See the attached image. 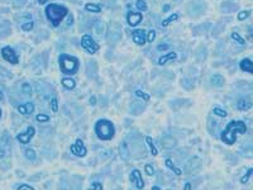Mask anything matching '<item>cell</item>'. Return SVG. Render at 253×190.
<instances>
[{
	"label": "cell",
	"instance_id": "obj_35",
	"mask_svg": "<svg viewBox=\"0 0 253 190\" xmlns=\"http://www.w3.org/2000/svg\"><path fill=\"white\" fill-rule=\"evenodd\" d=\"M248 15H249V11H248V10L240 11V13H238V20H244L246 18H248Z\"/></svg>",
	"mask_w": 253,
	"mask_h": 190
},
{
	"label": "cell",
	"instance_id": "obj_21",
	"mask_svg": "<svg viewBox=\"0 0 253 190\" xmlns=\"http://www.w3.org/2000/svg\"><path fill=\"white\" fill-rule=\"evenodd\" d=\"M9 152V146H8V142H3V145L0 146V159H3L8 155Z\"/></svg>",
	"mask_w": 253,
	"mask_h": 190
},
{
	"label": "cell",
	"instance_id": "obj_47",
	"mask_svg": "<svg viewBox=\"0 0 253 190\" xmlns=\"http://www.w3.org/2000/svg\"><path fill=\"white\" fill-rule=\"evenodd\" d=\"M0 118H2V109H0Z\"/></svg>",
	"mask_w": 253,
	"mask_h": 190
},
{
	"label": "cell",
	"instance_id": "obj_24",
	"mask_svg": "<svg viewBox=\"0 0 253 190\" xmlns=\"http://www.w3.org/2000/svg\"><path fill=\"white\" fill-rule=\"evenodd\" d=\"M24 155H26V157H27L28 160H31V161H34V160H35V152H34L33 148H27L26 152H24Z\"/></svg>",
	"mask_w": 253,
	"mask_h": 190
},
{
	"label": "cell",
	"instance_id": "obj_18",
	"mask_svg": "<svg viewBox=\"0 0 253 190\" xmlns=\"http://www.w3.org/2000/svg\"><path fill=\"white\" fill-rule=\"evenodd\" d=\"M61 82H62V85H63L66 89H70V90L75 89V86H76L75 80H74V79H70V77H65V79H62Z\"/></svg>",
	"mask_w": 253,
	"mask_h": 190
},
{
	"label": "cell",
	"instance_id": "obj_10",
	"mask_svg": "<svg viewBox=\"0 0 253 190\" xmlns=\"http://www.w3.org/2000/svg\"><path fill=\"white\" fill-rule=\"evenodd\" d=\"M132 37H133V41L139 44V46H143L144 43L147 42V33L144 29H136L132 32Z\"/></svg>",
	"mask_w": 253,
	"mask_h": 190
},
{
	"label": "cell",
	"instance_id": "obj_3",
	"mask_svg": "<svg viewBox=\"0 0 253 190\" xmlns=\"http://www.w3.org/2000/svg\"><path fill=\"white\" fill-rule=\"evenodd\" d=\"M95 133L101 141H110L115 134V127L110 121L99 119L95 124Z\"/></svg>",
	"mask_w": 253,
	"mask_h": 190
},
{
	"label": "cell",
	"instance_id": "obj_11",
	"mask_svg": "<svg viewBox=\"0 0 253 190\" xmlns=\"http://www.w3.org/2000/svg\"><path fill=\"white\" fill-rule=\"evenodd\" d=\"M129 179H130L132 183H133V184L136 185L137 189H142V188L144 186V183H143V179H142V175H141L139 170H137V169H134L133 171H132V174L129 175Z\"/></svg>",
	"mask_w": 253,
	"mask_h": 190
},
{
	"label": "cell",
	"instance_id": "obj_30",
	"mask_svg": "<svg viewBox=\"0 0 253 190\" xmlns=\"http://www.w3.org/2000/svg\"><path fill=\"white\" fill-rule=\"evenodd\" d=\"M252 172H253V169H249L247 172H246V175L240 179V183L242 184H246V183H248V180H249V177H251V175H252Z\"/></svg>",
	"mask_w": 253,
	"mask_h": 190
},
{
	"label": "cell",
	"instance_id": "obj_31",
	"mask_svg": "<svg viewBox=\"0 0 253 190\" xmlns=\"http://www.w3.org/2000/svg\"><path fill=\"white\" fill-rule=\"evenodd\" d=\"M22 90H23V93L26 95H32V86H31V84H23Z\"/></svg>",
	"mask_w": 253,
	"mask_h": 190
},
{
	"label": "cell",
	"instance_id": "obj_6",
	"mask_svg": "<svg viewBox=\"0 0 253 190\" xmlns=\"http://www.w3.org/2000/svg\"><path fill=\"white\" fill-rule=\"evenodd\" d=\"M201 169V159L192 157L185 165V174H195Z\"/></svg>",
	"mask_w": 253,
	"mask_h": 190
},
{
	"label": "cell",
	"instance_id": "obj_26",
	"mask_svg": "<svg viewBox=\"0 0 253 190\" xmlns=\"http://www.w3.org/2000/svg\"><path fill=\"white\" fill-rule=\"evenodd\" d=\"M146 141H147V143H148V146H149V148H151V151H152V155H153V156H157L158 152H157V150H156V147H154V145H153L152 138H151V137H147Z\"/></svg>",
	"mask_w": 253,
	"mask_h": 190
},
{
	"label": "cell",
	"instance_id": "obj_41",
	"mask_svg": "<svg viewBox=\"0 0 253 190\" xmlns=\"http://www.w3.org/2000/svg\"><path fill=\"white\" fill-rule=\"evenodd\" d=\"M22 189H28V190H32L33 188H32V186H29V185H20V186H18V190H22Z\"/></svg>",
	"mask_w": 253,
	"mask_h": 190
},
{
	"label": "cell",
	"instance_id": "obj_19",
	"mask_svg": "<svg viewBox=\"0 0 253 190\" xmlns=\"http://www.w3.org/2000/svg\"><path fill=\"white\" fill-rule=\"evenodd\" d=\"M211 84H213L214 86H218V88L223 86V85H224V77L220 76V75H214V76H211Z\"/></svg>",
	"mask_w": 253,
	"mask_h": 190
},
{
	"label": "cell",
	"instance_id": "obj_17",
	"mask_svg": "<svg viewBox=\"0 0 253 190\" xmlns=\"http://www.w3.org/2000/svg\"><path fill=\"white\" fill-rule=\"evenodd\" d=\"M238 109L239 110H248V109H251L252 108V103L251 101H248V100H246V99H240L239 101H238Z\"/></svg>",
	"mask_w": 253,
	"mask_h": 190
},
{
	"label": "cell",
	"instance_id": "obj_34",
	"mask_svg": "<svg viewBox=\"0 0 253 190\" xmlns=\"http://www.w3.org/2000/svg\"><path fill=\"white\" fill-rule=\"evenodd\" d=\"M136 95H137V97H139V98H143L146 101L149 100V95H148V94H144V93L141 91V90H137V91H136Z\"/></svg>",
	"mask_w": 253,
	"mask_h": 190
},
{
	"label": "cell",
	"instance_id": "obj_4",
	"mask_svg": "<svg viewBox=\"0 0 253 190\" xmlns=\"http://www.w3.org/2000/svg\"><path fill=\"white\" fill-rule=\"evenodd\" d=\"M79 60L75 56H70V55H61L59 56V68L61 72L65 75H74L79 70Z\"/></svg>",
	"mask_w": 253,
	"mask_h": 190
},
{
	"label": "cell",
	"instance_id": "obj_9",
	"mask_svg": "<svg viewBox=\"0 0 253 190\" xmlns=\"http://www.w3.org/2000/svg\"><path fill=\"white\" fill-rule=\"evenodd\" d=\"M34 133H35V129H34V127L29 126V127L27 128L26 132H24V133H20V134H18V136H17V139H18L19 142H22L23 145H27V143H29V142H31V139L33 138Z\"/></svg>",
	"mask_w": 253,
	"mask_h": 190
},
{
	"label": "cell",
	"instance_id": "obj_23",
	"mask_svg": "<svg viewBox=\"0 0 253 190\" xmlns=\"http://www.w3.org/2000/svg\"><path fill=\"white\" fill-rule=\"evenodd\" d=\"M177 19H178V14H172V15H170L167 19H165V20L162 22V27H167L171 22H175V20H177Z\"/></svg>",
	"mask_w": 253,
	"mask_h": 190
},
{
	"label": "cell",
	"instance_id": "obj_15",
	"mask_svg": "<svg viewBox=\"0 0 253 190\" xmlns=\"http://www.w3.org/2000/svg\"><path fill=\"white\" fill-rule=\"evenodd\" d=\"M177 57V55L175 52H168L167 55L165 56H161L158 58V65H165L167 61H171V60H175V58Z\"/></svg>",
	"mask_w": 253,
	"mask_h": 190
},
{
	"label": "cell",
	"instance_id": "obj_27",
	"mask_svg": "<svg viewBox=\"0 0 253 190\" xmlns=\"http://www.w3.org/2000/svg\"><path fill=\"white\" fill-rule=\"evenodd\" d=\"M136 6L138 10H142V11H146L147 10V4L144 0H137V3H136Z\"/></svg>",
	"mask_w": 253,
	"mask_h": 190
},
{
	"label": "cell",
	"instance_id": "obj_32",
	"mask_svg": "<svg viewBox=\"0 0 253 190\" xmlns=\"http://www.w3.org/2000/svg\"><path fill=\"white\" fill-rule=\"evenodd\" d=\"M154 38H156V31H154V29H151V31L148 32V34H147V42L152 43V42L154 41Z\"/></svg>",
	"mask_w": 253,
	"mask_h": 190
},
{
	"label": "cell",
	"instance_id": "obj_45",
	"mask_svg": "<svg viewBox=\"0 0 253 190\" xmlns=\"http://www.w3.org/2000/svg\"><path fill=\"white\" fill-rule=\"evenodd\" d=\"M185 189H191V185H190V184H186V186H185Z\"/></svg>",
	"mask_w": 253,
	"mask_h": 190
},
{
	"label": "cell",
	"instance_id": "obj_5",
	"mask_svg": "<svg viewBox=\"0 0 253 190\" xmlns=\"http://www.w3.org/2000/svg\"><path fill=\"white\" fill-rule=\"evenodd\" d=\"M81 46L85 48L89 53H95L96 51H99V44L96 43L91 35L89 34H84L81 38Z\"/></svg>",
	"mask_w": 253,
	"mask_h": 190
},
{
	"label": "cell",
	"instance_id": "obj_42",
	"mask_svg": "<svg viewBox=\"0 0 253 190\" xmlns=\"http://www.w3.org/2000/svg\"><path fill=\"white\" fill-rule=\"evenodd\" d=\"M91 188H92V189H103V185H101V184H98V183H95V184L91 185Z\"/></svg>",
	"mask_w": 253,
	"mask_h": 190
},
{
	"label": "cell",
	"instance_id": "obj_1",
	"mask_svg": "<svg viewBox=\"0 0 253 190\" xmlns=\"http://www.w3.org/2000/svg\"><path fill=\"white\" fill-rule=\"evenodd\" d=\"M247 132V126L242 121H232L226 124L222 133V141L226 145H233L237 141L238 134H244Z\"/></svg>",
	"mask_w": 253,
	"mask_h": 190
},
{
	"label": "cell",
	"instance_id": "obj_43",
	"mask_svg": "<svg viewBox=\"0 0 253 190\" xmlns=\"http://www.w3.org/2000/svg\"><path fill=\"white\" fill-rule=\"evenodd\" d=\"M90 104H92V105L96 104V99H95V97H91V98H90Z\"/></svg>",
	"mask_w": 253,
	"mask_h": 190
},
{
	"label": "cell",
	"instance_id": "obj_40",
	"mask_svg": "<svg viewBox=\"0 0 253 190\" xmlns=\"http://www.w3.org/2000/svg\"><path fill=\"white\" fill-rule=\"evenodd\" d=\"M18 110H19V113H20V114H27L26 106H24V105H19V106H18Z\"/></svg>",
	"mask_w": 253,
	"mask_h": 190
},
{
	"label": "cell",
	"instance_id": "obj_29",
	"mask_svg": "<svg viewBox=\"0 0 253 190\" xmlns=\"http://www.w3.org/2000/svg\"><path fill=\"white\" fill-rule=\"evenodd\" d=\"M50 104H51V109H52V112L57 113V112H58V100H57L56 98H52Z\"/></svg>",
	"mask_w": 253,
	"mask_h": 190
},
{
	"label": "cell",
	"instance_id": "obj_22",
	"mask_svg": "<svg viewBox=\"0 0 253 190\" xmlns=\"http://www.w3.org/2000/svg\"><path fill=\"white\" fill-rule=\"evenodd\" d=\"M85 9L88 11H92V13H99V11H101V8L99 5H96V4H86Z\"/></svg>",
	"mask_w": 253,
	"mask_h": 190
},
{
	"label": "cell",
	"instance_id": "obj_39",
	"mask_svg": "<svg viewBox=\"0 0 253 190\" xmlns=\"http://www.w3.org/2000/svg\"><path fill=\"white\" fill-rule=\"evenodd\" d=\"M144 170H146V172H147L148 175H153V174H154V170H153V167H152L151 165H146Z\"/></svg>",
	"mask_w": 253,
	"mask_h": 190
},
{
	"label": "cell",
	"instance_id": "obj_44",
	"mask_svg": "<svg viewBox=\"0 0 253 190\" xmlns=\"http://www.w3.org/2000/svg\"><path fill=\"white\" fill-rule=\"evenodd\" d=\"M38 3L42 5V4H44V3H47V0H38Z\"/></svg>",
	"mask_w": 253,
	"mask_h": 190
},
{
	"label": "cell",
	"instance_id": "obj_37",
	"mask_svg": "<svg viewBox=\"0 0 253 190\" xmlns=\"http://www.w3.org/2000/svg\"><path fill=\"white\" fill-rule=\"evenodd\" d=\"M33 28V22L31 20V22H28V23H26V24H23L22 26V29L23 31H26V32H28V31H31Z\"/></svg>",
	"mask_w": 253,
	"mask_h": 190
},
{
	"label": "cell",
	"instance_id": "obj_33",
	"mask_svg": "<svg viewBox=\"0 0 253 190\" xmlns=\"http://www.w3.org/2000/svg\"><path fill=\"white\" fill-rule=\"evenodd\" d=\"M35 119H37L38 122L44 123V122H48V121H50V117L46 115V114H38L37 117H35Z\"/></svg>",
	"mask_w": 253,
	"mask_h": 190
},
{
	"label": "cell",
	"instance_id": "obj_38",
	"mask_svg": "<svg viewBox=\"0 0 253 190\" xmlns=\"http://www.w3.org/2000/svg\"><path fill=\"white\" fill-rule=\"evenodd\" d=\"M170 48V46H168L167 43H163V44H158L157 46V50L158 51H166V50H168Z\"/></svg>",
	"mask_w": 253,
	"mask_h": 190
},
{
	"label": "cell",
	"instance_id": "obj_46",
	"mask_svg": "<svg viewBox=\"0 0 253 190\" xmlns=\"http://www.w3.org/2000/svg\"><path fill=\"white\" fill-rule=\"evenodd\" d=\"M3 98H4V95H3V93H2V91H0V100H2Z\"/></svg>",
	"mask_w": 253,
	"mask_h": 190
},
{
	"label": "cell",
	"instance_id": "obj_16",
	"mask_svg": "<svg viewBox=\"0 0 253 190\" xmlns=\"http://www.w3.org/2000/svg\"><path fill=\"white\" fill-rule=\"evenodd\" d=\"M129 155H130V150L128 147V143L127 142H123L122 146H120V156H122L123 160H128Z\"/></svg>",
	"mask_w": 253,
	"mask_h": 190
},
{
	"label": "cell",
	"instance_id": "obj_7",
	"mask_svg": "<svg viewBox=\"0 0 253 190\" xmlns=\"http://www.w3.org/2000/svg\"><path fill=\"white\" fill-rule=\"evenodd\" d=\"M2 56H3V58H4L5 61L13 64V65L18 64V61H19L18 55L15 53V51H14L13 48H10V47H8V46L4 47V48L2 50Z\"/></svg>",
	"mask_w": 253,
	"mask_h": 190
},
{
	"label": "cell",
	"instance_id": "obj_2",
	"mask_svg": "<svg viewBox=\"0 0 253 190\" xmlns=\"http://www.w3.org/2000/svg\"><path fill=\"white\" fill-rule=\"evenodd\" d=\"M68 14V9L59 4H50L46 6V17L53 27L59 26V23Z\"/></svg>",
	"mask_w": 253,
	"mask_h": 190
},
{
	"label": "cell",
	"instance_id": "obj_8",
	"mask_svg": "<svg viewBox=\"0 0 253 190\" xmlns=\"http://www.w3.org/2000/svg\"><path fill=\"white\" fill-rule=\"evenodd\" d=\"M71 152L74 153L75 156H77V157H84L86 155V147H85V145L82 143V141L81 139H77L76 142L74 145L71 146Z\"/></svg>",
	"mask_w": 253,
	"mask_h": 190
},
{
	"label": "cell",
	"instance_id": "obj_28",
	"mask_svg": "<svg viewBox=\"0 0 253 190\" xmlns=\"http://www.w3.org/2000/svg\"><path fill=\"white\" fill-rule=\"evenodd\" d=\"M232 38L235 41V42H238L239 44H244L246 43V41L242 38V37H240V35L237 33V32H234V33H232Z\"/></svg>",
	"mask_w": 253,
	"mask_h": 190
},
{
	"label": "cell",
	"instance_id": "obj_14",
	"mask_svg": "<svg viewBox=\"0 0 253 190\" xmlns=\"http://www.w3.org/2000/svg\"><path fill=\"white\" fill-rule=\"evenodd\" d=\"M239 66L243 71H246V72H249V74L253 72V64H252V61L249 60V58H243V60L240 61Z\"/></svg>",
	"mask_w": 253,
	"mask_h": 190
},
{
	"label": "cell",
	"instance_id": "obj_36",
	"mask_svg": "<svg viewBox=\"0 0 253 190\" xmlns=\"http://www.w3.org/2000/svg\"><path fill=\"white\" fill-rule=\"evenodd\" d=\"M24 106H26V110H27V114H32L33 110H34V105L32 103H26L24 104Z\"/></svg>",
	"mask_w": 253,
	"mask_h": 190
},
{
	"label": "cell",
	"instance_id": "obj_12",
	"mask_svg": "<svg viewBox=\"0 0 253 190\" xmlns=\"http://www.w3.org/2000/svg\"><path fill=\"white\" fill-rule=\"evenodd\" d=\"M160 145H161V147L165 148V150H172V148L176 147L177 142H176V139H175L173 137H171V136H165V137L161 138Z\"/></svg>",
	"mask_w": 253,
	"mask_h": 190
},
{
	"label": "cell",
	"instance_id": "obj_13",
	"mask_svg": "<svg viewBox=\"0 0 253 190\" xmlns=\"http://www.w3.org/2000/svg\"><path fill=\"white\" fill-rule=\"evenodd\" d=\"M127 20H128V24L130 27H136L143 20V15L141 13H133V11H130L127 15Z\"/></svg>",
	"mask_w": 253,
	"mask_h": 190
},
{
	"label": "cell",
	"instance_id": "obj_25",
	"mask_svg": "<svg viewBox=\"0 0 253 190\" xmlns=\"http://www.w3.org/2000/svg\"><path fill=\"white\" fill-rule=\"evenodd\" d=\"M213 113H214L215 115H218V117H222V118H225V117L228 115V113H226L224 109L218 108V106H215V108L213 109Z\"/></svg>",
	"mask_w": 253,
	"mask_h": 190
},
{
	"label": "cell",
	"instance_id": "obj_20",
	"mask_svg": "<svg viewBox=\"0 0 253 190\" xmlns=\"http://www.w3.org/2000/svg\"><path fill=\"white\" fill-rule=\"evenodd\" d=\"M165 163H166V166H167V167H168V169H171V170H172V171H173V172H175L176 175H181V174H182V171L180 170V169H177L176 166H175V165L172 163V161H171L170 159H166Z\"/></svg>",
	"mask_w": 253,
	"mask_h": 190
}]
</instances>
